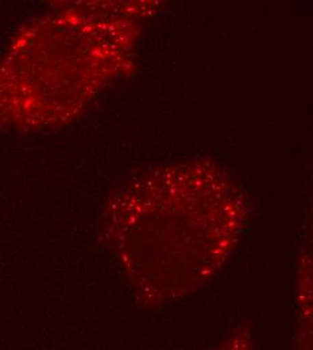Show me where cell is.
<instances>
[{
    "instance_id": "obj_1",
    "label": "cell",
    "mask_w": 313,
    "mask_h": 350,
    "mask_svg": "<svg viewBox=\"0 0 313 350\" xmlns=\"http://www.w3.org/2000/svg\"><path fill=\"white\" fill-rule=\"evenodd\" d=\"M235 194L218 175L189 169L143 175L119 190L104 216L105 240L135 287L171 298L219 267L240 225Z\"/></svg>"
}]
</instances>
